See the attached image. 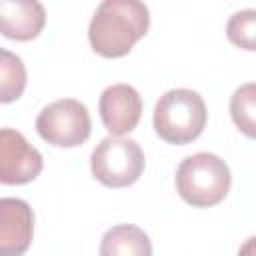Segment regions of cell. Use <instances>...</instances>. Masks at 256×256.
<instances>
[{
    "label": "cell",
    "mask_w": 256,
    "mask_h": 256,
    "mask_svg": "<svg viewBox=\"0 0 256 256\" xmlns=\"http://www.w3.org/2000/svg\"><path fill=\"white\" fill-rule=\"evenodd\" d=\"M0 22L2 34L6 38L28 42L42 32L46 24V10L40 2L34 0H2Z\"/></svg>",
    "instance_id": "9"
},
{
    "label": "cell",
    "mask_w": 256,
    "mask_h": 256,
    "mask_svg": "<svg viewBox=\"0 0 256 256\" xmlns=\"http://www.w3.org/2000/svg\"><path fill=\"white\" fill-rule=\"evenodd\" d=\"M146 166L144 152L136 140L108 136L92 152L90 168L94 178L108 188H124L134 184Z\"/></svg>",
    "instance_id": "4"
},
{
    "label": "cell",
    "mask_w": 256,
    "mask_h": 256,
    "mask_svg": "<svg viewBox=\"0 0 256 256\" xmlns=\"http://www.w3.org/2000/svg\"><path fill=\"white\" fill-rule=\"evenodd\" d=\"M0 218V256H22L32 244V208L20 198H2Z\"/></svg>",
    "instance_id": "8"
},
{
    "label": "cell",
    "mask_w": 256,
    "mask_h": 256,
    "mask_svg": "<svg viewBox=\"0 0 256 256\" xmlns=\"http://www.w3.org/2000/svg\"><path fill=\"white\" fill-rule=\"evenodd\" d=\"M208 112L202 96L188 88H176L160 96L154 108L156 134L176 146L194 142L206 128Z\"/></svg>",
    "instance_id": "3"
},
{
    "label": "cell",
    "mask_w": 256,
    "mask_h": 256,
    "mask_svg": "<svg viewBox=\"0 0 256 256\" xmlns=\"http://www.w3.org/2000/svg\"><path fill=\"white\" fill-rule=\"evenodd\" d=\"M228 40L242 50H256V10H240L226 24Z\"/></svg>",
    "instance_id": "13"
},
{
    "label": "cell",
    "mask_w": 256,
    "mask_h": 256,
    "mask_svg": "<svg viewBox=\"0 0 256 256\" xmlns=\"http://www.w3.org/2000/svg\"><path fill=\"white\" fill-rule=\"evenodd\" d=\"M238 256H256V236L248 238L242 246H240V252Z\"/></svg>",
    "instance_id": "14"
},
{
    "label": "cell",
    "mask_w": 256,
    "mask_h": 256,
    "mask_svg": "<svg viewBox=\"0 0 256 256\" xmlns=\"http://www.w3.org/2000/svg\"><path fill=\"white\" fill-rule=\"evenodd\" d=\"M2 62H0V100L4 104L14 102L22 96L26 88V68L20 56L2 50Z\"/></svg>",
    "instance_id": "12"
},
{
    "label": "cell",
    "mask_w": 256,
    "mask_h": 256,
    "mask_svg": "<svg viewBox=\"0 0 256 256\" xmlns=\"http://www.w3.org/2000/svg\"><path fill=\"white\" fill-rule=\"evenodd\" d=\"M150 28V12L138 0H104L88 28V38L104 58H122L144 38Z\"/></svg>",
    "instance_id": "1"
},
{
    "label": "cell",
    "mask_w": 256,
    "mask_h": 256,
    "mask_svg": "<svg viewBox=\"0 0 256 256\" xmlns=\"http://www.w3.org/2000/svg\"><path fill=\"white\" fill-rule=\"evenodd\" d=\"M42 154L16 130L0 132V182L6 186L28 184L42 172Z\"/></svg>",
    "instance_id": "6"
},
{
    "label": "cell",
    "mask_w": 256,
    "mask_h": 256,
    "mask_svg": "<svg viewBox=\"0 0 256 256\" xmlns=\"http://www.w3.org/2000/svg\"><path fill=\"white\" fill-rule=\"evenodd\" d=\"M36 130L52 146L76 148L82 146L92 132V120L88 108L74 100L62 98L48 104L36 118Z\"/></svg>",
    "instance_id": "5"
},
{
    "label": "cell",
    "mask_w": 256,
    "mask_h": 256,
    "mask_svg": "<svg viewBox=\"0 0 256 256\" xmlns=\"http://www.w3.org/2000/svg\"><path fill=\"white\" fill-rule=\"evenodd\" d=\"M232 174L228 164L210 152H198L180 162L176 172V190L184 202L194 208L220 204L230 192Z\"/></svg>",
    "instance_id": "2"
},
{
    "label": "cell",
    "mask_w": 256,
    "mask_h": 256,
    "mask_svg": "<svg viewBox=\"0 0 256 256\" xmlns=\"http://www.w3.org/2000/svg\"><path fill=\"white\" fill-rule=\"evenodd\" d=\"M230 116L242 134L256 140V82H248L234 90L230 98Z\"/></svg>",
    "instance_id": "11"
},
{
    "label": "cell",
    "mask_w": 256,
    "mask_h": 256,
    "mask_svg": "<svg viewBox=\"0 0 256 256\" xmlns=\"http://www.w3.org/2000/svg\"><path fill=\"white\" fill-rule=\"evenodd\" d=\"M142 98L128 84L108 86L100 96V118L112 136L132 132L142 116Z\"/></svg>",
    "instance_id": "7"
},
{
    "label": "cell",
    "mask_w": 256,
    "mask_h": 256,
    "mask_svg": "<svg viewBox=\"0 0 256 256\" xmlns=\"http://www.w3.org/2000/svg\"><path fill=\"white\" fill-rule=\"evenodd\" d=\"M100 256H152V242L138 226L120 224L104 234Z\"/></svg>",
    "instance_id": "10"
}]
</instances>
